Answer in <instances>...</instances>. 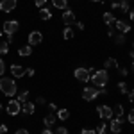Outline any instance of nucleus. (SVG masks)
I'll return each mask as SVG.
<instances>
[{
  "label": "nucleus",
  "mask_w": 134,
  "mask_h": 134,
  "mask_svg": "<svg viewBox=\"0 0 134 134\" xmlns=\"http://www.w3.org/2000/svg\"><path fill=\"white\" fill-rule=\"evenodd\" d=\"M118 72H120V75H127V73H129V70H127V68H120V70H118Z\"/></svg>",
  "instance_id": "nucleus-38"
},
{
  "label": "nucleus",
  "mask_w": 134,
  "mask_h": 134,
  "mask_svg": "<svg viewBox=\"0 0 134 134\" xmlns=\"http://www.w3.org/2000/svg\"><path fill=\"white\" fill-rule=\"evenodd\" d=\"M75 25H77L79 31H84V23H82V21H75Z\"/></svg>",
  "instance_id": "nucleus-35"
},
{
  "label": "nucleus",
  "mask_w": 134,
  "mask_h": 134,
  "mask_svg": "<svg viewBox=\"0 0 134 134\" xmlns=\"http://www.w3.org/2000/svg\"><path fill=\"white\" fill-rule=\"evenodd\" d=\"M14 134H31V132H29L27 129H18V131H16Z\"/></svg>",
  "instance_id": "nucleus-37"
},
{
  "label": "nucleus",
  "mask_w": 134,
  "mask_h": 134,
  "mask_svg": "<svg viewBox=\"0 0 134 134\" xmlns=\"http://www.w3.org/2000/svg\"><path fill=\"white\" fill-rule=\"evenodd\" d=\"M129 2H131V0H129Z\"/></svg>",
  "instance_id": "nucleus-51"
},
{
  "label": "nucleus",
  "mask_w": 134,
  "mask_h": 134,
  "mask_svg": "<svg viewBox=\"0 0 134 134\" xmlns=\"http://www.w3.org/2000/svg\"><path fill=\"white\" fill-rule=\"evenodd\" d=\"M129 55H131V57H132V59H134V50H132V52H131V54H129Z\"/></svg>",
  "instance_id": "nucleus-46"
},
{
  "label": "nucleus",
  "mask_w": 134,
  "mask_h": 134,
  "mask_svg": "<svg viewBox=\"0 0 134 134\" xmlns=\"http://www.w3.org/2000/svg\"><path fill=\"white\" fill-rule=\"evenodd\" d=\"M114 27L122 32V34H125V32H131V25H129L127 21H124V20H116V21H114Z\"/></svg>",
  "instance_id": "nucleus-12"
},
{
  "label": "nucleus",
  "mask_w": 134,
  "mask_h": 134,
  "mask_svg": "<svg viewBox=\"0 0 134 134\" xmlns=\"http://www.w3.org/2000/svg\"><path fill=\"white\" fill-rule=\"evenodd\" d=\"M113 113L116 114V116H124V105H122V104H116L114 109H113Z\"/></svg>",
  "instance_id": "nucleus-25"
},
{
  "label": "nucleus",
  "mask_w": 134,
  "mask_h": 134,
  "mask_svg": "<svg viewBox=\"0 0 134 134\" xmlns=\"http://www.w3.org/2000/svg\"><path fill=\"white\" fill-rule=\"evenodd\" d=\"M36 104H45V97H38L36 98Z\"/></svg>",
  "instance_id": "nucleus-40"
},
{
  "label": "nucleus",
  "mask_w": 134,
  "mask_h": 134,
  "mask_svg": "<svg viewBox=\"0 0 134 134\" xmlns=\"http://www.w3.org/2000/svg\"><path fill=\"white\" fill-rule=\"evenodd\" d=\"M52 4H54V7H57V9H68V2H66V0H52Z\"/></svg>",
  "instance_id": "nucleus-17"
},
{
  "label": "nucleus",
  "mask_w": 134,
  "mask_h": 134,
  "mask_svg": "<svg viewBox=\"0 0 134 134\" xmlns=\"http://www.w3.org/2000/svg\"><path fill=\"white\" fill-rule=\"evenodd\" d=\"M104 21H105L107 25H114V16L111 13H105V14H104Z\"/></svg>",
  "instance_id": "nucleus-23"
},
{
  "label": "nucleus",
  "mask_w": 134,
  "mask_h": 134,
  "mask_svg": "<svg viewBox=\"0 0 134 134\" xmlns=\"http://www.w3.org/2000/svg\"><path fill=\"white\" fill-rule=\"evenodd\" d=\"M16 4H18V0H0V11L2 13H11V11H14Z\"/></svg>",
  "instance_id": "nucleus-5"
},
{
  "label": "nucleus",
  "mask_w": 134,
  "mask_h": 134,
  "mask_svg": "<svg viewBox=\"0 0 134 134\" xmlns=\"http://www.w3.org/2000/svg\"><path fill=\"white\" fill-rule=\"evenodd\" d=\"M27 100H29V91H27V90H23V91L20 93V97H18V102H27Z\"/></svg>",
  "instance_id": "nucleus-26"
},
{
  "label": "nucleus",
  "mask_w": 134,
  "mask_h": 134,
  "mask_svg": "<svg viewBox=\"0 0 134 134\" xmlns=\"http://www.w3.org/2000/svg\"><path fill=\"white\" fill-rule=\"evenodd\" d=\"M127 120H129V124L134 125V109H131L129 111V116H127Z\"/></svg>",
  "instance_id": "nucleus-31"
},
{
  "label": "nucleus",
  "mask_w": 134,
  "mask_h": 134,
  "mask_svg": "<svg viewBox=\"0 0 134 134\" xmlns=\"http://www.w3.org/2000/svg\"><path fill=\"white\" fill-rule=\"evenodd\" d=\"M0 91L4 93L5 97H14L16 91H18V86H16V82H14V79L2 77V79H0Z\"/></svg>",
  "instance_id": "nucleus-1"
},
{
  "label": "nucleus",
  "mask_w": 134,
  "mask_h": 134,
  "mask_svg": "<svg viewBox=\"0 0 134 134\" xmlns=\"http://www.w3.org/2000/svg\"><path fill=\"white\" fill-rule=\"evenodd\" d=\"M54 134H68V129H66V127H57V131Z\"/></svg>",
  "instance_id": "nucleus-30"
},
{
  "label": "nucleus",
  "mask_w": 134,
  "mask_h": 134,
  "mask_svg": "<svg viewBox=\"0 0 134 134\" xmlns=\"http://www.w3.org/2000/svg\"><path fill=\"white\" fill-rule=\"evenodd\" d=\"M11 73H13V77L20 79V77H23V75L27 73V70H25L23 66H20V64H11Z\"/></svg>",
  "instance_id": "nucleus-10"
},
{
  "label": "nucleus",
  "mask_w": 134,
  "mask_h": 134,
  "mask_svg": "<svg viewBox=\"0 0 134 134\" xmlns=\"http://www.w3.org/2000/svg\"><path fill=\"white\" fill-rule=\"evenodd\" d=\"M129 100H131V102H134V90L129 93Z\"/></svg>",
  "instance_id": "nucleus-42"
},
{
  "label": "nucleus",
  "mask_w": 134,
  "mask_h": 134,
  "mask_svg": "<svg viewBox=\"0 0 134 134\" xmlns=\"http://www.w3.org/2000/svg\"><path fill=\"white\" fill-rule=\"evenodd\" d=\"M63 38H64V40H73V31H72V27H66V29L63 31Z\"/></svg>",
  "instance_id": "nucleus-22"
},
{
  "label": "nucleus",
  "mask_w": 134,
  "mask_h": 134,
  "mask_svg": "<svg viewBox=\"0 0 134 134\" xmlns=\"http://www.w3.org/2000/svg\"><path fill=\"white\" fill-rule=\"evenodd\" d=\"M120 9L124 13H129L131 11V5H129V0H120Z\"/></svg>",
  "instance_id": "nucleus-24"
},
{
  "label": "nucleus",
  "mask_w": 134,
  "mask_h": 134,
  "mask_svg": "<svg viewBox=\"0 0 134 134\" xmlns=\"http://www.w3.org/2000/svg\"><path fill=\"white\" fill-rule=\"evenodd\" d=\"M18 27H20V23L16 20H7L4 23V34L7 36V40H5L7 43L13 41V36H14V32L18 31Z\"/></svg>",
  "instance_id": "nucleus-3"
},
{
  "label": "nucleus",
  "mask_w": 134,
  "mask_h": 134,
  "mask_svg": "<svg viewBox=\"0 0 134 134\" xmlns=\"http://www.w3.org/2000/svg\"><path fill=\"white\" fill-rule=\"evenodd\" d=\"M0 40H2V32H0Z\"/></svg>",
  "instance_id": "nucleus-50"
},
{
  "label": "nucleus",
  "mask_w": 134,
  "mask_h": 134,
  "mask_svg": "<svg viewBox=\"0 0 134 134\" xmlns=\"http://www.w3.org/2000/svg\"><path fill=\"white\" fill-rule=\"evenodd\" d=\"M98 97V88H95V86H86L82 91V98L84 100H88V102H91V100H95Z\"/></svg>",
  "instance_id": "nucleus-4"
},
{
  "label": "nucleus",
  "mask_w": 134,
  "mask_h": 134,
  "mask_svg": "<svg viewBox=\"0 0 134 134\" xmlns=\"http://www.w3.org/2000/svg\"><path fill=\"white\" fill-rule=\"evenodd\" d=\"M104 68H107V70H114V68H118V61L113 59V57H109V59H105V63H104Z\"/></svg>",
  "instance_id": "nucleus-16"
},
{
  "label": "nucleus",
  "mask_w": 134,
  "mask_h": 134,
  "mask_svg": "<svg viewBox=\"0 0 134 134\" xmlns=\"http://www.w3.org/2000/svg\"><path fill=\"white\" fill-rule=\"evenodd\" d=\"M95 132H97V134H104V132H105V124H104V122H100V124L97 125Z\"/></svg>",
  "instance_id": "nucleus-28"
},
{
  "label": "nucleus",
  "mask_w": 134,
  "mask_h": 134,
  "mask_svg": "<svg viewBox=\"0 0 134 134\" xmlns=\"http://www.w3.org/2000/svg\"><path fill=\"white\" fill-rule=\"evenodd\" d=\"M131 20H134V7L131 9Z\"/></svg>",
  "instance_id": "nucleus-45"
},
{
  "label": "nucleus",
  "mask_w": 134,
  "mask_h": 134,
  "mask_svg": "<svg viewBox=\"0 0 134 134\" xmlns=\"http://www.w3.org/2000/svg\"><path fill=\"white\" fill-rule=\"evenodd\" d=\"M5 132H7V125L0 124V134H5Z\"/></svg>",
  "instance_id": "nucleus-33"
},
{
  "label": "nucleus",
  "mask_w": 134,
  "mask_h": 134,
  "mask_svg": "<svg viewBox=\"0 0 134 134\" xmlns=\"http://www.w3.org/2000/svg\"><path fill=\"white\" fill-rule=\"evenodd\" d=\"M81 134H97V132H95V129H82Z\"/></svg>",
  "instance_id": "nucleus-34"
},
{
  "label": "nucleus",
  "mask_w": 134,
  "mask_h": 134,
  "mask_svg": "<svg viewBox=\"0 0 134 134\" xmlns=\"http://www.w3.org/2000/svg\"><path fill=\"white\" fill-rule=\"evenodd\" d=\"M63 21H64V25H72V23H75V14H73L72 9H66L64 13H63Z\"/></svg>",
  "instance_id": "nucleus-11"
},
{
  "label": "nucleus",
  "mask_w": 134,
  "mask_h": 134,
  "mask_svg": "<svg viewBox=\"0 0 134 134\" xmlns=\"http://www.w3.org/2000/svg\"><path fill=\"white\" fill-rule=\"evenodd\" d=\"M18 54H20L21 57H27V55H31V54H32L31 45H25V47H21L20 50H18Z\"/></svg>",
  "instance_id": "nucleus-18"
},
{
  "label": "nucleus",
  "mask_w": 134,
  "mask_h": 134,
  "mask_svg": "<svg viewBox=\"0 0 134 134\" xmlns=\"http://www.w3.org/2000/svg\"><path fill=\"white\" fill-rule=\"evenodd\" d=\"M41 41H43V34L40 31H32L29 34V45L31 47H36V45H40Z\"/></svg>",
  "instance_id": "nucleus-9"
},
{
  "label": "nucleus",
  "mask_w": 134,
  "mask_h": 134,
  "mask_svg": "<svg viewBox=\"0 0 134 134\" xmlns=\"http://www.w3.org/2000/svg\"><path fill=\"white\" fill-rule=\"evenodd\" d=\"M41 134H54V132H52L50 129H45V131H43V132H41Z\"/></svg>",
  "instance_id": "nucleus-44"
},
{
  "label": "nucleus",
  "mask_w": 134,
  "mask_h": 134,
  "mask_svg": "<svg viewBox=\"0 0 134 134\" xmlns=\"http://www.w3.org/2000/svg\"><path fill=\"white\" fill-rule=\"evenodd\" d=\"M109 129H111V134H118V132H122V124L114 118L111 122V125H109Z\"/></svg>",
  "instance_id": "nucleus-14"
},
{
  "label": "nucleus",
  "mask_w": 134,
  "mask_h": 134,
  "mask_svg": "<svg viewBox=\"0 0 134 134\" xmlns=\"http://www.w3.org/2000/svg\"><path fill=\"white\" fill-rule=\"evenodd\" d=\"M97 111H98V116H100L102 120H109V118H113V109H111L109 105H98Z\"/></svg>",
  "instance_id": "nucleus-7"
},
{
  "label": "nucleus",
  "mask_w": 134,
  "mask_h": 134,
  "mask_svg": "<svg viewBox=\"0 0 134 134\" xmlns=\"http://www.w3.org/2000/svg\"><path fill=\"white\" fill-rule=\"evenodd\" d=\"M7 52H9V43L5 41V40H0V55L7 54Z\"/></svg>",
  "instance_id": "nucleus-21"
},
{
  "label": "nucleus",
  "mask_w": 134,
  "mask_h": 134,
  "mask_svg": "<svg viewBox=\"0 0 134 134\" xmlns=\"http://www.w3.org/2000/svg\"><path fill=\"white\" fill-rule=\"evenodd\" d=\"M34 4H36L38 7H45V4H47V0H34Z\"/></svg>",
  "instance_id": "nucleus-32"
},
{
  "label": "nucleus",
  "mask_w": 134,
  "mask_h": 134,
  "mask_svg": "<svg viewBox=\"0 0 134 134\" xmlns=\"http://www.w3.org/2000/svg\"><path fill=\"white\" fill-rule=\"evenodd\" d=\"M73 77H75L77 81H81V82H88V81H90V73H88L86 68H75Z\"/></svg>",
  "instance_id": "nucleus-6"
},
{
  "label": "nucleus",
  "mask_w": 134,
  "mask_h": 134,
  "mask_svg": "<svg viewBox=\"0 0 134 134\" xmlns=\"http://www.w3.org/2000/svg\"><path fill=\"white\" fill-rule=\"evenodd\" d=\"M90 79L95 84V88H105V84L109 81V75H107V70H95L90 75Z\"/></svg>",
  "instance_id": "nucleus-2"
},
{
  "label": "nucleus",
  "mask_w": 134,
  "mask_h": 134,
  "mask_svg": "<svg viewBox=\"0 0 134 134\" xmlns=\"http://www.w3.org/2000/svg\"><path fill=\"white\" fill-rule=\"evenodd\" d=\"M114 41H116V45H124V43H125V36H124V34L114 36Z\"/></svg>",
  "instance_id": "nucleus-29"
},
{
  "label": "nucleus",
  "mask_w": 134,
  "mask_h": 134,
  "mask_svg": "<svg viewBox=\"0 0 134 134\" xmlns=\"http://www.w3.org/2000/svg\"><path fill=\"white\" fill-rule=\"evenodd\" d=\"M4 72H5V64H4V61H2V59H0V75H2Z\"/></svg>",
  "instance_id": "nucleus-36"
},
{
  "label": "nucleus",
  "mask_w": 134,
  "mask_h": 134,
  "mask_svg": "<svg viewBox=\"0 0 134 134\" xmlns=\"http://www.w3.org/2000/svg\"><path fill=\"white\" fill-rule=\"evenodd\" d=\"M105 93H107L105 88H100V90H98V95H105Z\"/></svg>",
  "instance_id": "nucleus-41"
},
{
  "label": "nucleus",
  "mask_w": 134,
  "mask_h": 134,
  "mask_svg": "<svg viewBox=\"0 0 134 134\" xmlns=\"http://www.w3.org/2000/svg\"><path fill=\"white\" fill-rule=\"evenodd\" d=\"M34 109H36V104L34 102H23L21 104V113H25V114H32L34 113Z\"/></svg>",
  "instance_id": "nucleus-13"
},
{
  "label": "nucleus",
  "mask_w": 134,
  "mask_h": 134,
  "mask_svg": "<svg viewBox=\"0 0 134 134\" xmlns=\"http://www.w3.org/2000/svg\"><path fill=\"white\" fill-rule=\"evenodd\" d=\"M57 118L63 120V122L68 120V118H70V111H68V109H59V111H57Z\"/></svg>",
  "instance_id": "nucleus-19"
},
{
  "label": "nucleus",
  "mask_w": 134,
  "mask_h": 134,
  "mask_svg": "<svg viewBox=\"0 0 134 134\" xmlns=\"http://www.w3.org/2000/svg\"><path fill=\"white\" fill-rule=\"evenodd\" d=\"M55 120H57V116H55L54 113H50V114H47V116L43 118V124L47 125V127H52V125L55 124Z\"/></svg>",
  "instance_id": "nucleus-15"
},
{
  "label": "nucleus",
  "mask_w": 134,
  "mask_h": 134,
  "mask_svg": "<svg viewBox=\"0 0 134 134\" xmlns=\"http://www.w3.org/2000/svg\"><path fill=\"white\" fill-rule=\"evenodd\" d=\"M27 73H29V77H34V73H36V72H34L32 68H29V70H27Z\"/></svg>",
  "instance_id": "nucleus-43"
},
{
  "label": "nucleus",
  "mask_w": 134,
  "mask_h": 134,
  "mask_svg": "<svg viewBox=\"0 0 134 134\" xmlns=\"http://www.w3.org/2000/svg\"><path fill=\"white\" fill-rule=\"evenodd\" d=\"M91 2H100V0H91Z\"/></svg>",
  "instance_id": "nucleus-48"
},
{
  "label": "nucleus",
  "mask_w": 134,
  "mask_h": 134,
  "mask_svg": "<svg viewBox=\"0 0 134 134\" xmlns=\"http://www.w3.org/2000/svg\"><path fill=\"white\" fill-rule=\"evenodd\" d=\"M7 113H9L11 116H16L18 113H21V102H18V100H11V102L7 104Z\"/></svg>",
  "instance_id": "nucleus-8"
},
{
  "label": "nucleus",
  "mask_w": 134,
  "mask_h": 134,
  "mask_svg": "<svg viewBox=\"0 0 134 134\" xmlns=\"http://www.w3.org/2000/svg\"><path fill=\"white\" fill-rule=\"evenodd\" d=\"M40 16H41V20H50V18H52L50 9H47V7H41V11H40Z\"/></svg>",
  "instance_id": "nucleus-20"
},
{
  "label": "nucleus",
  "mask_w": 134,
  "mask_h": 134,
  "mask_svg": "<svg viewBox=\"0 0 134 134\" xmlns=\"http://www.w3.org/2000/svg\"><path fill=\"white\" fill-rule=\"evenodd\" d=\"M111 7H113V9H116V7H120V2H116V0H113V2H111Z\"/></svg>",
  "instance_id": "nucleus-39"
},
{
  "label": "nucleus",
  "mask_w": 134,
  "mask_h": 134,
  "mask_svg": "<svg viewBox=\"0 0 134 134\" xmlns=\"http://www.w3.org/2000/svg\"><path fill=\"white\" fill-rule=\"evenodd\" d=\"M118 90L122 95H129V88H127V84L125 82H118Z\"/></svg>",
  "instance_id": "nucleus-27"
},
{
  "label": "nucleus",
  "mask_w": 134,
  "mask_h": 134,
  "mask_svg": "<svg viewBox=\"0 0 134 134\" xmlns=\"http://www.w3.org/2000/svg\"><path fill=\"white\" fill-rule=\"evenodd\" d=\"M132 70H134V61H132Z\"/></svg>",
  "instance_id": "nucleus-49"
},
{
  "label": "nucleus",
  "mask_w": 134,
  "mask_h": 134,
  "mask_svg": "<svg viewBox=\"0 0 134 134\" xmlns=\"http://www.w3.org/2000/svg\"><path fill=\"white\" fill-rule=\"evenodd\" d=\"M0 113H2V104H0Z\"/></svg>",
  "instance_id": "nucleus-47"
}]
</instances>
